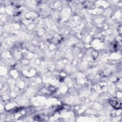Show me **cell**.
Masks as SVG:
<instances>
[{"label":"cell","mask_w":122,"mask_h":122,"mask_svg":"<svg viewBox=\"0 0 122 122\" xmlns=\"http://www.w3.org/2000/svg\"><path fill=\"white\" fill-rule=\"evenodd\" d=\"M110 103L114 108L119 109L121 108L122 101L121 99L118 98L112 99L110 101Z\"/></svg>","instance_id":"1"}]
</instances>
